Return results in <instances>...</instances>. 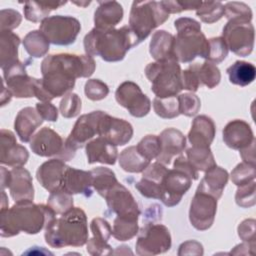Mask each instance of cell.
Here are the masks:
<instances>
[{"label":"cell","instance_id":"6da1fadb","mask_svg":"<svg viewBox=\"0 0 256 256\" xmlns=\"http://www.w3.org/2000/svg\"><path fill=\"white\" fill-rule=\"evenodd\" d=\"M56 213L44 204L30 200L16 202L11 208L1 210V236L13 237L20 232L37 234L55 218Z\"/></svg>","mask_w":256,"mask_h":256},{"label":"cell","instance_id":"7a4b0ae2","mask_svg":"<svg viewBox=\"0 0 256 256\" xmlns=\"http://www.w3.org/2000/svg\"><path fill=\"white\" fill-rule=\"evenodd\" d=\"M138 44V39L129 26L108 31L94 27L84 37L86 54L91 57L100 56L106 62L121 61L127 51Z\"/></svg>","mask_w":256,"mask_h":256},{"label":"cell","instance_id":"3957f363","mask_svg":"<svg viewBox=\"0 0 256 256\" xmlns=\"http://www.w3.org/2000/svg\"><path fill=\"white\" fill-rule=\"evenodd\" d=\"M44 229L45 241L53 248L81 247L88 241L87 216L79 207H73L60 218H53Z\"/></svg>","mask_w":256,"mask_h":256},{"label":"cell","instance_id":"277c9868","mask_svg":"<svg viewBox=\"0 0 256 256\" xmlns=\"http://www.w3.org/2000/svg\"><path fill=\"white\" fill-rule=\"evenodd\" d=\"M177 35L174 40V58L179 63H189L196 57L208 58L209 42L201 31L198 21L181 17L175 20Z\"/></svg>","mask_w":256,"mask_h":256},{"label":"cell","instance_id":"5b68a950","mask_svg":"<svg viewBox=\"0 0 256 256\" xmlns=\"http://www.w3.org/2000/svg\"><path fill=\"white\" fill-rule=\"evenodd\" d=\"M198 179V171L184 156L175 159L173 169H168L161 184V202L167 207L177 205L190 189L192 181Z\"/></svg>","mask_w":256,"mask_h":256},{"label":"cell","instance_id":"8992f818","mask_svg":"<svg viewBox=\"0 0 256 256\" xmlns=\"http://www.w3.org/2000/svg\"><path fill=\"white\" fill-rule=\"evenodd\" d=\"M145 75L151 82V90L158 98L176 96L182 89V71L175 59L149 63Z\"/></svg>","mask_w":256,"mask_h":256},{"label":"cell","instance_id":"52a82bcc","mask_svg":"<svg viewBox=\"0 0 256 256\" xmlns=\"http://www.w3.org/2000/svg\"><path fill=\"white\" fill-rule=\"evenodd\" d=\"M169 18V14L157 1H134L131 6L129 16V28L142 42L150 33L163 24Z\"/></svg>","mask_w":256,"mask_h":256},{"label":"cell","instance_id":"ba28073f","mask_svg":"<svg viewBox=\"0 0 256 256\" xmlns=\"http://www.w3.org/2000/svg\"><path fill=\"white\" fill-rule=\"evenodd\" d=\"M96 68L93 57L89 55H76L60 53L48 55L41 63V72L57 71L76 80L90 77Z\"/></svg>","mask_w":256,"mask_h":256},{"label":"cell","instance_id":"9c48e42d","mask_svg":"<svg viewBox=\"0 0 256 256\" xmlns=\"http://www.w3.org/2000/svg\"><path fill=\"white\" fill-rule=\"evenodd\" d=\"M39 30L51 44L68 46L75 42L81 30V24L72 16L54 15L44 19Z\"/></svg>","mask_w":256,"mask_h":256},{"label":"cell","instance_id":"30bf717a","mask_svg":"<svg viewBox=\"0 0 256 256\" xmlns=\"http://www.w3.org/2000/svg\"><path fill=\"white\" fill-rule=\"evenodd\" d=\"M222 38L233 53L246 57L254 48V26L251 22L242 19L228 20L223 28Z\"/></svg>","mask_w":256,"mask_h":256},{"label":"cell","instance_id":"8fae6325","mask_svg":"<svg viewBox=\"0 0 256 256\" xmlns=\"http://www.w3.org/2000/svg\"><path fill=\"white\" fill-rule=\"evenodd\" d=\"M32 152L41 157H53L63 161L71 160L75 155V150L70 148L62 137L49 127L40 129L30 140Z\"/></svg>","mask_w":256,"mask_h":256},{"label":"cell","instance_id":"7c38bea8","mask_svg":"<svg viewBox=\"0 0 256 256\" xmlns=\"http://www.w3.org/2000/svg\"><path fill=\"white\" fill-rule=\"evenodd\" d=\"M171 244V235L165 225L147 223L139 232L135 248L138 255L150 256L167 252Z\"/></svg>","mask_w":256,"mask_h":256},{"label":"cell","instance_id":"4fadbf2b","mask_svg":"<svg viewBox=\"0 0 256 256\" xmlns=\"http://www.w3.org/2000/svg\"><path fill=\"white\" fill-rule=\"evenodd\" d=\"M27 65L18 60L2 69L4 82L8 90L16 98L35 97L38 79L27 74Z\"/></svg>","mask_w":256,"mask_h":256},{"label":"cell","instance_id":"5bb4252c","mask_svg":"<svg viewBox=\"0 0 256 256\" xmlns=\"http://www.w3.org/2000/svg\"><path fill=\"white\" fill-rule=\"evenodd\" d=\"M115 99L119 105L126 108L132 116L137 118L146 116L151 109L150 99L132 81H125L118 86Z\"/></svg>","mask_w":256,"mask_h":256},{"label":"cell","instance_id":"9a60e30c","mask_svg":"<svg viewBox=\"0 0 256 256\" xmlns=\"http://www.w3.org/2000/svg\"><path fill=\"white\" fill-rule=\"evenodd\" d=\"M216 211L217 199L207 193L196 191L189 209L191 225L199 231L209 229L214 222Z\"/></svg>","mask_w":256,"mask_h":256},{"label":"cell","instance_id":"2e32d148","mask_svg":"<svg viewBox=\"0 0 256 256\" xmlns=\"http://www.w3.org/2000/svg\"><path fill=\"white\" fill-rule=\"evenodd\" d=\"M105 112L92 111L81 115L75 122L73 129L67 139L66 144L73 150H77L87 144L90 139L99 133V123Z\"/></svg>","mask_w":256,"mask_h":256},{"label":"cell","instance_id":"e0dca14e","mask_svg":"<svg viewBox=\"0 0 256 256\" xmlns=\"http://www.w3.org/2000/svg\"><path fill=\"white\" fill-rule=\"evenodd\" d=\"M110 211L117 216H139L140 209L131 192L121 183L115 184L104 195Z\"/></svg>","mask_w":256,"mask_h":256},{"label":"cell","instance_id":"ac0fdd59","mask_svg":"<svg viewBox=\"0 0 256 256\" xmlns=\"http://www.w3.org/2000/svg\"><path fill=\"white\" fill-rule=\"evenodd\" d=\"M98 135L115 146H123L131 140L133 127L128 121L105 113L99 123Z\"/></svg>","mask_w":256,"mask_h":256},{"label":"cell","instance_id":"d6986e66","mask_svg":"<svg viewBox=\"0 0 256 256\" xmlns=\"http://www.w3.org/2000/svg\"><path fill=\"white\" fill-rule=\"evenodd\" d=\"M0 162L10 167H22L26 164L29 153L27 149L19 145L14 133L10 130L1 129L0 131Z\"/></svg>","mask_w":256,"mask_h":256},{"label":"cell","instance_id":"ffe728a7","mask_svg":"<svg viewBox=\"0 0 256 256\" xmlns=\"http://www.w3.org/2000/svg\"><path fill=\"white\" fill-rule=\"evenodd\" d=\"M167 171L168 168L158 161L149 164L142 172V178L135 184V188L146 198L160 200L161 184Z\"/></svg>","mask_w":256,"mask_h":256},{"label":"cell","instance_id":"44dd1931","mask_svg":"<svg viewBox=\"0 0 256 256\" xmlns=\"http://www.w3.org/2000/svg\"><path fill=\"white\" fill-rule=\"evenodd\" d=\"M67 165L63 160L55 158L41 164L36 171V178L47 191L54 192L62 188Z\"/></svg>","mask_w":256,"mask_h":256},{"label":"cell","instance_id":"7402d4cb","mask_svg":"<svg viewBox=\"0 0 256 256\" xmlns=\"http://www.w3.org/2000/svg\"><path fill=\"white\" fill-rule=\"evenodd\" d=\"M223 141L229 148L240 151L250 146L255 138L250 125L244 120L236 119L230 121L224 127Z\"/></svg>","mask_w":256,"mask_h":256},{"label":"cell","instance_id":"603a6c76","mask_svg":"<svg viewBox=\"0 0 256 256\" xmlns=\"http://www.w3.org/2000/svg\"><path fill=\"white\" fill-rule=\"evenodd\" d=\"M158 137L160 139L161 152L156 159L164 165L170 164L172 158L181 154L186 147L185 136L175 128H166Z\"/></svg>","mask_w":256,"mask_h":256},{"label":"cell","instance_id":"cb8c5ba5","mask_svg":"<svg viewBox=\"0 0 256 256\" xmlns=\"http://www.w3.org/2000/svg\"><path fill=\"white\" fill-rule=\"evenodd\" d=\"M11 172L9 183L10 195L15 202L30 200L34 198V187L32 176L28 170L23 167H14Z\"/></svg>","mask_w":256,"mask_h":256},{"label":"cell","instance_id":"d4e9b609","mask_svg":"<svg viewBox=\"0 0 256 256\" xmlns=\"http://www.w3.org/2000/svg\"><path fill=\"white\" fill-rule=\"evenodd\" d=\"M85 151L89 164L114 165L118 158L117 147L100 136L89 141L85 146Z\"/></svg>","mask_w":256,"mask_h":256},{"label":"cell","instance_id":"484cf974","mask_svg":"<svg viewBox=\"0 0 256 256\" xmlns=\"http://www.w3.org/2000/svg\"><path fill=\"white\" fill-rule=\"evenodd\" d=\"M92 188V176L90 171L67 167L61 188L62 190L71 195L82 194L85 197H90L93 193Z\"/></svg>","mask_w":256,"mask_h":256},{"label":"cell","instance_id":"4316f807","mask_svg":"<svg viewBox=\"0 0 256 256\" xmlns=\"http://www.w3.org/2000/svg\"><path fill=\"white\" fill-rule=\"evenodd\" d=\"M123 8L117 1H100L94 13L95 28L108 31L123 19Z\"/></svg>","mask_w":256,"mask_h":256},{"label":"cell","instance_id":"83f0119b","mask_svg":"<svg viewBox=\"0 0 256 256\" xmlns=\"http://www.w3.org/2000/svg\"><path fill=\"white\" fill-rule=\"evenodd\" d=\"M43 118L40 116L36 108L25 107L16 115L14 128L23 143H27L34 136L36 129L42 125Z\"/></svg>","mask_w":256,"mask_h":256},{"label":"cell","instance_id":"f1b7e54d","mask_svg":"<svg viewBox=\"0 0 256 256\" xmlns=\"http://www.w3.org/2000/svg\"><path fill=\"white\" fill-rule=\"evenodd\" d=\"M216 127L214 121L206 116H197L191 125V129L188 133V140L191 146L196 147H210L215 137Z\"/></svg>","mask_w":256,"mask_h":256},{"label":"cell","instance_id":"f546056e","mask_svg":"<svg viewBox=\"0 0 256 256\" xmlns=\"http://www.w3.org/2000/svg\"><path fill=\"white\" fill-rule=\"evenodd\" d=\"M228 172L216 165L205 172V175L200 181L196 191L207 193L218 200L222 196L223 190L228 182Z\"/></svg>","mask_w":256,"mask_h":256},{"label":"cell","instance_id":"4dcf8cb0","mask_svg":"<svg viewBox=\"0 0 256 256\" xmlns=\"http://www.w3.org/2000/svg\"><path fill=\"white\" fill-rule=\"evenodd\" d=\"M174 40L175 37L171 33L165 30L156 31L152 35L149 45V52L151 56L156 61L175 59L173 52Z\"/></svg>","mask_w":256,"mask_h":256},{"label":"cell","instance_id":"1f68e13d","mask_svg":"<svg viewBox=\"0 0 256 256\" xmlns=\"http://www.w3.org/2000/svg\"><path fill=\"white\" fill-rule=\"evenodd\" d=\"M20 38L11 31L0 32V67H5L18 61Z\"/></svg>","mask_w":256,"mask_h":256},{"label":"cell","instance_id":"d6a6232c","mask_svg":"<svg viewBox=\"0 0 256 256\" xmlns=\"http://www.w3.org/2000/svg\"><path fill=\"white\" fill-rule=\"evenodd\" d=\"M232 84L245 87L251 84L256 77V68L252 63L236 61L226 70Z\"/></svg>","mask_w":256,"mask_h":256},{"label":"cell","instance_id":"836d02e7","mask_svg":"<svg viewBox=\"0 0 256 256\" xmlns=\"http://www.w3.org/2000/svg\"><path fill=\"white\" fill-rule=\"evenodd\" d=\"M118 161L120 167L129 173L143 172L150 164V161L139 153L136 146H130L124 149L120 153Z\"/></svg>","mask_w":256,"mask_h":256},{"label":"cell","instance_id":"e575fe53","mask_svg":"<svg viewBox=\"0 0 256 256\" xmlns=\"http://www.w3.org/2000/svg\"><path fill=\"white\" fill-rule=\"evenodd\" d=\"M66 4V1L62 2H38V1H28L24 4L23 12L24 17L31 22L37 23L42 22L46 19L52 10L58 9L59 7Z\"/></svg>","mask_w":256,"mask_h":256},{"label":"cell","instance_id":"d590c367","mask_svg":"<svg viewBox=\"0 0 256 256\" xmlns=\"http://www.w3.org/2000/svg\"><path fill=\"white\" fill-rule=\"evenodd\" d=\"M139 216H117L113 222L112 236L119 241L132 239L138 233Z\"/></svg>","mask_w":256,"mask_h":256},{"label":"cell","instance_id":"8d00e7d4","mask_svg":"<svg viewBox=\"0 0 256 256\" xmlns=\"http://www.w3.org/2000/svg\"><path fill=\"white\" fill-rule=\"evenodd\" d=\"M187 160L197 171L206 172L216 166V162L210 147L191 146L186 151Z\"/></svg>","mask_w":256,"mask_h":256},{"label":"cell","instance_id":"74e56055","mask_svg":"<svg viewBox=\"0 0 256 256\" xmlns=\"http://www.w3.org/2000/svg\"><path fill=\"white\" fill-rule=\"evenodd\" d=\"M50 42L40 30L30 31L23 39V47L26 52L34 58H40L49 51Z\"/></svg>","mask_w":256,"mask_h":256},{"label":"cell","instance_id":"f35d334b","mask_svg":"<svg viewBox=\"0 0 256 256\" xmlns=\"http://www.w3.org/2000/svg\"><path fill=\"white\" fill-rule=\"evenodd\" d=\"M92 176V186L97 193L104 197V195L110 190L115 184L118 183V180L115 176V173L106 167H96L91 171Z\"/></svg>","mask_w":256,"mask_h":256},{"label":"cell","instance_id":"ab89813d","mask_svg":"<svg viewBox=\"0 0 256 256\" xmlns=\"http://www.w3.org/2000/svg\"><path fill=\"white\" fill-rule=\"evenodd\" d=\"M193 66L197 72L200 84L205 85L209 89H212L219 84L221 80V73L214 63L206 60L201 64L195 63Z\"/></svg>","mask_w":256,"mask_h":256},{"label":"cell","instance_id":"60d3db41","mask_svg":"<svg viewBox=\"0 0 256 256\" xmlns=\"http://www.w3.org/2000/svg\"><path fill=\"white\" fill-rule=\"evenodd\" d=\"M196 15L201 21L207 24H212L224 16V5L220 1L202 2L196 9Z\"/></svg>","mask_w":256,"mask_h":256},{"label":"cell","instance_id":"b9f144b4","mask_svg":"<svg viewBox=\"0 0 256 256\" xmlns=\"http://www.w3.org/2000/svg\"><path fill=\"white\" fill-rule=\"evenodd\" d=\"M153 108L155 113L164 119H172L180 115L178 98L176 96L168 98L155 97L153 100Z\"/></svg>","mask_w":256,"mask_h":256},{"label":"cell","instance_id":"7bdbcfd3","mask_svg":"<svg viewBox=\"0 0 256 256\" xmlns=\"http://www.w3.org/2000/svg\"><path fill=\"white\" fill-rule=\"evenodd\" d=\"M47 205L56 214L62 215L73 208V197L66 191L59 189L51 192L47 200Z\"/></svg>","mask_w":256,"mask_h":256},{"label":"cell","instance_id":"ee69618b","mask_svg":"<svg viewBox=\"0 0 256 256\" xmlns=\"http://www.w3.org/2000/svg\"><path fill=\"white\" fill-rule=\"evenodd\" d=\"M136 148L143 157L151 161L156 159L161 152L160 139L156 135H146L136 145Z\"/></svg>","mask_w":256,"mask_h":256},{"label":"cell","instance_id":"f6af8a7d","mask_svg":"<svg viewBox=\"0 0 256 256\" xmlns=\"http://www.w3.org/2000/svg\"><path fill=\"white\" fill-rule=\"evenodd\" d=\"M256 168L254 165L242 162L231 172V180L236 186H241L255 180Z\"/></svg>","mask_w":256,"mask_h":256},{"label":"cell","instance_id":"bcb514c9","mask_svg":"<svg viewBox=\"0 0 256 256\" xmlns=\"http://www.w3.org/2000/svg\"><path fill=\"white\" fill-rule=\"evenodd\" d=\"M82 108L81 99L76 93H68L60 101L59 111L65 118H73L79 115Z\"/></svg>","mask_w":256,"mask_h":256},{"label":"cell","instance_id":"7dc6e473","mask_svg":"<svg viewBox=\"0 0 256 256\" xmlns=\"http://www.w3.org/2000/svg\"><path fill=\"white\" fill-rule=\"evenodd\" d=\"M179 103V112L187 117L196 115L201 107V102L198 96L191 93H184L177 96Z\"/></svg>","mask_w":256,"mask_h":256},{"label":"cell","instance_id":"c3c4849f","mask_svg":"<svg viewBox=\"0 0 256 256\" xmlns=\"http://www.w3.org/2000/svg\"><path fill=\"white\" fill-rule=\"evenodd\" d=\"M224 14L228 20L242 19L251 22L252 11L248 5L243 2H227L224 6Z\"/></svg>","mask_w":256,"mask_h":256},{"label":"cell","instance_id":"681fc988","mask_svg":"<svg viewBox=\"0 0 256 256\" xmlns=\"http://www.w3.org/2000/svg\"><path fill=\"white\" fill-rule=\"evenodd\" d=\"M255 185L256 183L254 180L250 183L238 186V189L235 195V201L237 205H239L242 208H248L255 205L256 203Z\"/></svg>","mask_w":256,"mask_h":256},{"label":"cell","instance_id":"f907efd6","mask_svg":"<svg viewBox=\"0 0 256 256\" xmlns=\"http://www.w3.org/2000/svg\"><path fill=\"white\" fill-rule=\"evenodd\" d=\"M209 42V55L207 61L214 64L222 62L228 55V48L222 37H214L208 40Z\"/></svg>","mask_w":256,"mask_h":256},{"label":"cell","instance_id":"816d5d0a","mask_svg":"<svg viewBox=\"0 0 256 256\" xmlns=\"http://www.w3.org/2000/svg\"><path fill=\"white\" fill-rule=\"evenodd\" d=\"M84 92L88 99L92 101H99L108 95L109 88L106 83L99 79H89L85 83Z\"/></svg>","mask_w":256,"mask_h":256},{"label":"cell","instance_id":"f5cc1de1","mask_svg":"<svg viewBox=\"0 0 256 256\" xmlns=\"http://www.w3.org/2000/svg\"><path fill=\"white\" fill-rule=\"evenodd\" d=\"M22 21L21 14L14 9H2L0 11V32L12 31Z\"/></svg>","mask_w":256,"mask_h":256},{"label":"cell","instance_id":"db71d44e","mask_svg":"<svg viewBox=\"0 0 256 256\" xmlns=\"http://www.w3.org/2000/svg\"><path fill=\"white\" fill-rule=\"evenodd\" d=\"M90 229L93 237L108 242L112 235V228L110 224L103 218H94L90 223Z\"/></svg>","mask_w":256,"mask_h":256},{"label":"cell","instance_id":"11a10c76","mask_svg":"<svg viewBox=\"0 0 256 256\" xmlns=\"http://www.w3.org/2000/svg\"><path fill=\"white\" fill-rule=\"evenodd\" d=\"M160 3L163 9L168 14L180 13L186 10L197 9L201 5V2H195V1L189 2V1H178V0H174V1L166 0V1H160Z\"/></svg>","mask_w":256,"mask_h":256},{"label":"cell","instance_id":"9f6ffc18","mask_svg":"<svg viewBox=\"0 0 256 256\" xmlns=\"http://www.w3.org/2000/svg\"><path fill=\"white\" fill-rule=\"evenodd\" d=\"M200 81L197 75V72L191 64L187 69L182 71V86L183 89L189 90L191 92H196L200 86Z\"/></svg>","mask_w":256,"mask_h":256},{"label":"cell","instance_id":"6f0895ef","mask_svg":"<svg viewBox=\"0 0 256 256\" xmlns=\"http://www.w3.org/2000/svg\"><path fill=\"white\" fill-rule=\"evenodd\" d=\"M87 252L93 256L113 254L112 247L106 241L95 237H92L87 241Z\"/></svg>","mask_w":256,"mask_h":256},{"label":"cell","instance_id":"680465c9","mask_svg":"<svg viewBox=\"0 0 256 256\" xmlns=\"http://www.w3.org/2000/svg\"><path fill=\"white\" fill-rule=\"evenodd\" d=\"M255 220L254 219H245L238 226V235L244 242L253 243L255 242Z\"/></svg>","mask_w":256,"mask_h":256},{"label":"cell","instance_id":"91938a15","mask_svg":"<svg viewBox=\"0 0 256 256\" xmlns=\"http://www.w3.org/2000/svg\"><path fill=\"white\" fill-rule=\"evenodd\" d=\"M36 110L43 120L54 122L58 119V110L50 102H39L36 104Z\"/></svg>","mask_w":256,"mask_h":256},{"label":"cell","instance_id":"94428289","mask_svg":"<svg viewBox=\"0 0 256 256\" xmlns=\"http://www.w3.org/2000/svg\"><path fill=\"white\" fill-rule=\"evenodd\" d=\"M203 246L195 240H189L179 246L178 255H203Z\"/></svg>","mask_w":256,"mask_h":256},{"label":"cell","instance_id":"6125c7cd","mask_svg":"<svg viewBox=\"0 0 256 256\" xmlns=\"http://www.w3.org/2000/svg\"><path fill=\"white\" fill-rule=\"evenodd\" d=\"M240 155L245 163L255 166V141L248 147L240 150Z\"/></svg>","mask_w":256,"mask_h":256},{"label":"cell","instance_id":"be15d7a7","mask_svg":"<svg viewBox=\"0 0 256 256\" xmlns=\"http://www.w3.org/2000/svg\"><path fill=\"white\" fill-rule=\"evenodd\" d=\"M11 178V172L7 170L5 167H1V188L4 190L5 188H8Z\"/></svg>","mask_w":256,"mask_h":256},{"label":"cell","instance_id":"e7e4bbea","mask_svg":"<svg viewBox=\"0 0 256 256\" xmlns=\"http://www.w3.org/2000/svg\"><path fill=\"white\" fill-rule=\"evenodd\" d=\"M12 96H13L12 93L8 90V88L5 87V82L3 81V83H2V92H1V106H4L7 103H9Z\"/></svg>","mask_w":256,"mask_h":256},{"label":"cell","instance_id":"03108f58","mask_svg":"<svg viewBox=\"0 0 256 256\" xmlns=\"http://www.w3.org/2000/svg\"><path fill=\"white\" fill-rule=\"evenodd\" d=\"M8 208V201L6 198V193L4 192V190H2V202H1V210L7 209Z\"/></svg>","mask_w":256,"mask_h":256},{"label":"cell","instance_id":"003e7915","mask_svg":"<svg viewBox=\"0 0 256 256\" xmlns=\"http://www.w3.org/2000/svg\"><path fill=\"white\" fill-rule=\"evenodd\" d=\"M74 4H76V5H78V6H81V7H86L87 5H89L91 2L90 1H80V2H73Z\"/></svg>","mask_w":256,"mask_h":256}]
</instances>
